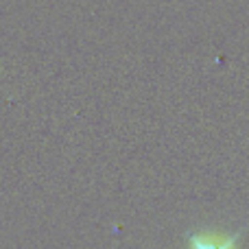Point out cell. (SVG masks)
I'll return each instance as SVG.
<instances>
[{
	"mask_svg": "<svg viewBox=\"0 0 249 249\" xmlns=\"http://www.w3.org/2000/svg\"><path fill=\"white\" fill-rule=\"evenodd\" d=\"M241 232L223 234L216 230H199L188 236V249H241Z\"/></svg>",
	"mask_w": 249,
	"mask_h": 249,
	"instance_id": "obj_1",
	"label": "cell"
}]
</instances>
